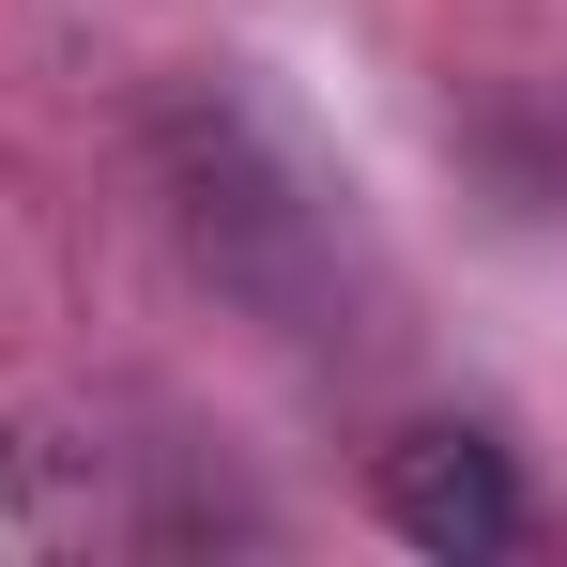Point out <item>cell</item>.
I'll list each match as a JSON object with an SVG mask.
<instances>
[{
  "mask_svg": "<svg viewBox=\"0 0 567 567\" xmlns=\"http://www.w3.org/2000/svg\"><path fill=\"white\" fill-rule=\"evenodd\" d=\"M369 506H383L430 567H506L522 522H537V506H522V461H506L491 430H399L383 475H369Z\"/></svg>",
  "mask_w": 567,
  "mask_h": 567,
  "instance_id": "7a4b0ae2",
  "label": "cell"
},
{
  "mask_svg": "<svg viewBox=\"0 0 567 567\" xmlns=\"http://www.w3.org/2000/svg\"><path fill=\"white\" fill-rule=\"evenodd\" d=\"M138 154H154V199H169V246H185L246 322L338 338V307H353V277H338V215H322V185L277 154V123H261L246 93L169 78V93L138 107Z\"/></svg>",
  "mask_w": 567,
  "mask_h": 567,
  "instance_id": "6da1fadb",
  "label": "cell"
}]
</instances>
